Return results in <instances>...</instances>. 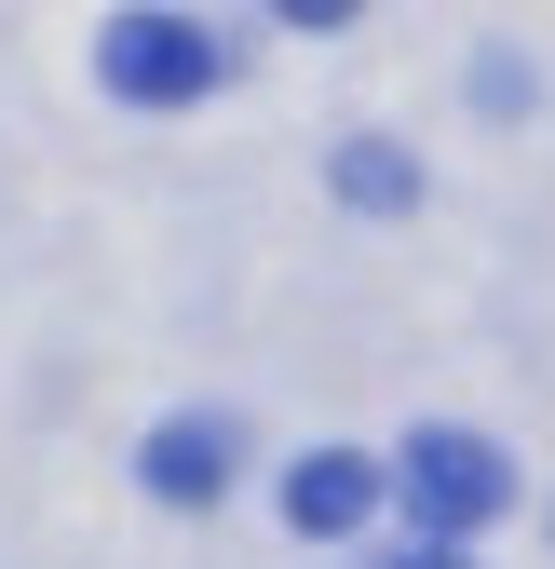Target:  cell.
Masks as SVG:
<instances>
[{
    "label": "cell",
    "instance_id": "cell-1",
    "mask_svg": "<svg viewBox=\"0 0 555 569\" xmlns=\"http://www.w3.org/2000/svg\"><path fill=\"white\" fill-rule=\"evenodd\" d=\"M393 488H406V502L434 516V542H461V529H488V516L515 502V461H502L488 435H447V420H434V435H406Z\"/></svg>",
    "mask_w": 555,
    "mask_h": 569
},
{
    "label": "cell",
    "instance_id": "cell-2",
    "mask_svg": "<svg viewBox=\"0 0 555 569\" xmlns=\"http://www.w3.org/2000/svg\"><path fill=\"white\" fill-rule=\"evenodd\" d=\"M95 68H109V96H135V109H190L203 82H218V41H203L190 14H109Z\"/></svg>",
    "mask_w": 555,
    "mask_h": 569
},
{
    "label": "cell",
    "instance_id": "cell-3",
    "mask_svg": "<svg viewBox=\"0 0 555 569\" xmlns=\"http://www.w3.org/2000/svg\"><path fill=\"white\" fill-rule=\"evenodd\" d=\"M366 516H380V461H353V448H312V461L285 475V529L339 542V529H366Z\"/></svg>",
    "mask_w": 555,
    "mask_h": 569
},
{
    "label": "cell",
    "instance_id": "cell-4",
    "mask_svg": "<svg viewBox=\"0 0 555 569\" xmlns=\"http://www.w3.org/2000/svg\"><path fill=\"white\" fill-rule=\"evenodd\" d=\"M135 475H150L163 502H218L231 488V420H163V435L135 448Z\"/></svg>",
    "mask_w": 555,
    "mask_h": 569
},
{
    "label": "cell",
    "instance_id": "cell-5",
    "mask_svg": "<svg viewBox=\"0 0 555 569\" xmlns=\"http://www.w3.org/2000/svg\"><path fill=\"white\" fill-rule=\"evenodd\" d=\"M339 190H353V203H406L421 177H406V150H339Z\"/></svg>",
    "mask_w": 555,
    "mask_h": 569
},
{
    "label": "cell",
    "instance_id": "cell-6",
    "mask_svg": "<svg viewBox=\"0 0 555 569\" xmlns=\"http://www.w3.org/2000/svg\"><path fill=\"white\" fill-rule=\"evenodd\" d=\"M271 14H285V28H353L366 0H271Z\"/></svg>",
    "mask_w": 555,
    "mask_h": 569
},
{
    "label": "cell",
    "instance_id": "cell-7",
    "mask_svg": "<svg viewBox=\"0 0 555 569\" xmlns=\"http://www.w3.org/2000/svg\"><path fill=\"white\" fill-rule=\"evenodd\" d=\"M393 569H474V556H461V542H406Z\"/></svg>",
    "mask_w": 555,
    "mask_h": 569
}]
</instances>
